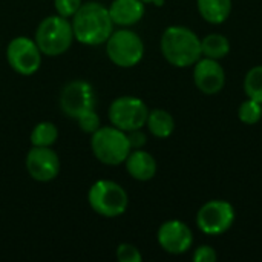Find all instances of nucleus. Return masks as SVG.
<instances>
[{"label": "nucleus", "instance_id": "obj_1", "mask_svg": "<svg viewBox=\"0 0 262 262\" xmlns=\"http://www.w3.org/2000/svg\"><path fill=\"white\" fill-rule=\"evenodd\" d=\"M74 38L86 46H97L107 41L114 32V21L109 8L98 2H88L72 17Z\"/></svg>", "mask_w": 262, "mask_h": 262}, {"label": "nucleus", "instance_id": "obj_2", "mask_svg": "<svg viewBox=\"0 0 262 262\" xmlns=\"http://www.w3.org/2000/svg\"><path fill=\"white\" fill-rule=\"evenodd\" d=\"M163 57L175 68L193 66L201 57V38L186 26H169L160 41Z\"/></svg>", "mask_w": 262, "mask_h": 262}, {"label": "nucleus", "instance_id": "obj_3", "mask_svg": "<svg viewBox=\"0 0 262 262\" xmlns=\"http://www.w3.org/2000/svg\"><path fill=\"white\" fill-rule=\"evenodd\" d=\"M35 43L43 55L58 57L64 54L74 41V29L69 18L61 15L45 17L35 31Z\"/></svg>", "mask_w": 262, "mask_h": 262}, {"label": "nucleus", "instance_id": "obj_4", "mask_svg": "<svg viewBox=\"0 0 262 262\" xmlns=\"http://www.w3.org/2000/svg\"><path fill=\"white\" fill-rule=\"evenodd\" d=\"M91 149L94 157L106 166H120L130 154L127 134L115 126L100 127L92 134Z\"/></svg>", "mask_w": 262, "mask_h": 262}, {"label": "nucleus", "instance_id": "obj_5", "mask_svg": "<svg viewBox=\"0 0 262 262\" xmlns=\"http://www.w3.org/2000/svg\"><path fill=\"white\" fill-rule=\"evenodd\" d=\"M88 201L91 209L104 218L121 216L129 206V196L126 190L118 183L111 180L95 181L89 189Z\"/></svg>", "mask_w": 262, "mask_h": 262}, {"label": "nucleus", "instance_id": "obj_6", "mask_svg": "<svg viewBox=\"0 0 262 262\" xmlns=\"http://www.w3.org/2000/svg\"><path fill=\"white\" fill-rule=\"evenodd\" d=\"M106 52L115 66L132 68L141 61L144 55V43L135 31L114 29L106 41Z\"/></svg>", "mask_w": 262, "mask_h": 262}, {"label": "nucleus", "instance_id": "obj_7", "mask_svg": "<svg viewBox=\"0 0 262 262\" xmlns=\"http://www.w3.org/2000/svg\"><path fill=\"white\" fill-rule=\"evenodd\" d=\"M147 115H149V109L146 103L141 98L132 95L115 98L109 107V120L112 126L124 132L144 127L147 121Z\"/></svg>", "mask_w": 262, "mask_h": 262}, {"label": "nucleus", "instance_id": "obj_8", "mask_svg": "<svg viewBox=\"0 0 262 262\" xmlns=\"http://www.w3.org/2000/svg\"><path fill=\"white\" fill-rule=\"evenodd\" d=\"M235 223V209L229 201L210 200L196 213V226L206 235H223Z\"/></svg>", "mask_w": 262, "mask_h": 262}, {"label": "nucleus", "instance_id": "obj_9", "mask_svg": "<svg viewBox=\"0 0 262 262\" xmlns=\"http://www.w3.org/2000/svg\"><path fill=\"white\" fill-rule=\"evenodd\" d=\"M97 104V94L91 83L84 80H74L68 83L60 94V107L69 118H78L80 115L94 111Z\"/></svg>", "mask_w": 262, "mask_h": 262}, {"label": "nucleus", "instance_id": "obj_10", "mask_svg": "<svg viewBox=\"0 0 262 262\" xmlns=\"http://www.w3.org/2000/svg\"><path fill=\"white\" fill-rule=\"evenodd\" d=\"M41 51L35 40L28 37H15L6 48V60L9 66L20 75H32L41 64Z\"/></svg>", "mask_w": 262, "mask_h": 262}, {"label": "nucleus", "instance_id": "obj_11", "mask_svg": "<svg viewBox=\"0 0 262 262\" xmlns=\"http://www.w3.org/2000/svg\"><path fill=\"white\" fill-rule=\"evenodd\" d=\"M60 158L51 147L32 146L26 155V170L38 183H49L60 173Z\"/></svg>", "mask_w": 262, "mask_h": 262}, {"label": "nucleus", "instance_id": "obj_12", "mask_svg": "<svg viewBox=\"0 0 262 262\" xmlns=\"http://www.w3.org/2000/svg\"><path fill=\"white\" fill-rule=\"evenodd\" d=\"M157 238L161 249L170 255H184L193 244V233L190 227L180 220L163 223L158 229Z\"/></svg>", "mask_w": 262, "mask_h": 262}, {"label": "nucleus", "instance_id": "obj_13", "mask_svg": "<svg viewBox=\"0 0 262 262\" xmlns=\"http://www.w3.org/2000/svg\"><path fill=\"white\" fill-rule=\"evenodd\" d=\"M195 86L206 95H216L226 86V71L220 60L201 57L193 64Z\"/></svg>", "mask_w": 262, "mask_h": 262}, {"label": "nucleus", "instance_id": "obj_14", "mask_svg": "<svg viewBox=\"0 0 262 262\" xmlns=\"http://www.w3.org/2000/svg\"><path fill=\"white\" fill-rule=\"evenodd\" d=\"M146 12V3L141 0H114L109 6V14L114 25L127 28L138 23Z\"/></svg>", "mask_w": 262, "mask_h": 262}, {"label": "nucleus", "instance_id": "obj_15", "mask_svg": "<svg viewBox=\"0 0 262 262\" xmlns=\"http://www.w3.org/2000/svg\"><path fill=\"white\" fill-rule=\"evenodd\" d=\"M127 173L137 181H150L157 173V160L143 149H134L126 161Z\"/></svg>", "mask_w": 262, "mask_h": 262}, {"label": "nucleus", "instance_id": "obj_16", "mask_svg": "<svg viewBox=\"0 0 262 262\" xmlns=\"http://www.w3.org/2000/svg\"><path fill=\"white\" fill-rule=\"evenodd\" d=\"M200 15L212 25L224 23L232 12V0H196Z\"/></svg>", "mask_w": 262, "mask_h": 262}, {"label": "nucleus", "instance_id": "obj_17", "mask_svg": "<svg viewBox=\"0 0 262 262\" xmlns=\"http://www.w3.org/2000/svg\"><path fill=\"white\" fill-rule=\"evenodd\" d=\"M146 126L149 132L157 138H169L175 130V120L173 117L164 109H154L149 111Z\"/></svg>", "mask_w": 262, "mask_h": 262}, {"label": "nucleus", "instance_id": "obj_18", "mask_svg": "<svg viewBox=\"0 0 262 262\" xmlns=\"http://www.w3.org/2000/svg\"><path fill=\"white\" fill-rule=\"evenodd\" d=\"M201 52L203 57L221 60L230 52V41L223 34H209L201 40Z\"/></svg>", "mask_w": 262, "mask_h": 262}, {"label": "nucleus", "instance_id": "obj_19", "mask_svg": "<svg viewBox=\"0 0 262 262\" xmlns=\"http://www.w3.org/2000/svg\"><path fill=\"white\" fill-rule=\"evenodd\" d=\"M58 138V129L54 123L41 121L31 132V144L38 147H51Z\"/></svg>", "mask_w": 262, "mask_h": 262}, {"label": "nucleus", "instance_id": "obj_20", "mask_svg": "<svg viewBox=\"0 0 262 262\" xmlns=\"http://www.w3.org/2000/svg\"><path fill=\"white\" fill-rule=\"evenodd\" d=\"M244 91L247 98L262 103V64L253 66L244 77Z\"/></svg>", "mask_w": 262, "mask_h": 262}, {"label": "nucleus", "instance_id": "obj_21", "mask_svg": "<svg viewBox=\"0 0 262 262\" xmlns=\"http://www.w3.org/2000/svg\"><path fill=\"white\" fill-rule=\"evenodd\" d=\"M238 118L244 124H250V126L259 123L262 118V103L252 98L244 100L238 107Z\"/></svg>", "mask_w": 262, "mask_h": 262}, {"label": "nucleus", "instance_id": "obj_22", "mask_svg": "<svg viewBox=\"0 0 262 262\" xmlns=\"http://www.w3.org/2000/svg\"><path fill=\"white\" fill-rule=\"evenodd\" d=\"M77 121H78V126H80V129L84 132V134H94V132H97L101 126H100V117H98V114L95 112V109L94 111H89V112H86V114H83V115H80L78 118H77Z\"/></svg>", "mask_w": 262, "mask_h": 262}, {"label": "nucleus", "instance_id": "obj_23", "mask_svg": "<svg viewBox=\"0 0 262 262\" xmlns=\"http://www.w3.org/2000/svg\"><path fill=\"white\" fill-rule=\"evenodd\" d=\"M117 259L120 262H141L143 256L140 250L132 244H120L117 247Z\"/></svg>", "mask_w": 262, "mask_h": 262}, {"label": "nucleus", "instance_id": "obj_24", "mask_svg": "<svg viewBox=\"0 0 262 262\" xmlns=\"http://www.w3.org/2000/svg\"><path fill=\"white\" fill-rule=\"evenodd\" d=\"M57 14L61 17H74V14L80 9V6L83 5V0H54Z\"/></svg>", "mask_w": 262, "mask_h": 262}, {"label": "nucleus", "instance_id": "obj_25", "mask_svg": "<svg viewBox=\"0 0 262 262\" xmlns=\"http://www.w3.org/2000/svg\"><path fill=\"white\" fill-rule=\"evenodd\" d=\"M218 259L216 250L210 246H200L193 253L195 262H215Z\"/></svg>", "mask_w": 262, "mask_h": 262}, {"label": "nucleus", "instance_id": "obj_26", "mask_svg": "<svg viewBox=\"0 0 262 262\" xmlns=\"http://www.w3.org/2000/svg\"><path fill=\"white\" fill-rule=\"evenodd\" d=\"M127 134V140H129V144H130V149H143L147 143V137L146 134L141 130V129H135V130H130V132H126Z\"/></svg>", "mask_w": 262, "mask_h": 262}, {"label": "nucleus", "instance_id": "obj_27", "mask_svg": "<svg viewBox=\"0 0 262 262\" xmlns=\"http://www.w3.org/2000/svg\"><path fill=\"white\" fill-rule=\"evenodd\" d=\"M141 2H144V3H154L155 0H141Z\"/></svg>", "mask_w": 262, "mask_h": 262}]
</instances>
